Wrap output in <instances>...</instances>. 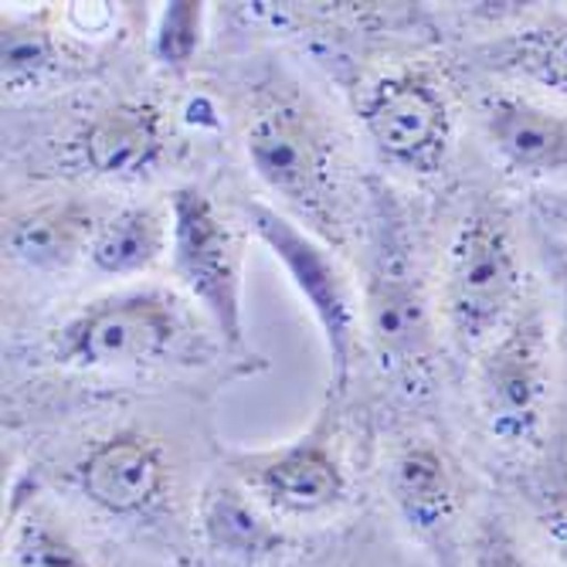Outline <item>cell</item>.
Here are the masks:
<instances>
[{"mask_svg": "<svg viewBox=\"0 0 567 567\" xmlns=\"http://www.w3.org/2000/svg\"><path fill=\"white\" fill-rule=\"evenodd\" d=\"M251 174L292 215L340 235V140L330 120L299 92H266L245 126Z\"/></svg>", "mask_w": 567, "mask_h": 567, "instance_id": "cell-1", "label": "cell"}, {"mask_svg": "<svg viewBox=\"0 0 567 567\" xmlns=\"http://www.w3.org/2000/svg\"><path fill=\"white\" fill-rule=\"evenodd\" d=\"M560 381V360L554 320L544 306L527 296L513 317L476 360V404L486 435L509 452H540L550 432L554 384Z\"/></svg>", "mask_w": 567, "mask_h": 567, "instance_id": "cell-2", "label": "cell"}, {"mask_svg": "<svg viewBox=\"0 0 567 567\" xmlns=\"http://www.w3.org/2000/svg\"><path fill=\"white\" fill-rule=\"evenodd\" d=\"M364 330L388 374H419L432 357V313L415 262V238L394 190L371 181Z\"/></svg>", "mask_w": 567, "mask_h": 567, "instance_id": "cell-3", "label": "cell"}, {"mask_svg": "<svg viewBox=\"0 0 567 567\" xmlns=\"http://www.w3.org/2000/svg\"><path fill=\"white\" fill-rule=\"evenodd\" d=\"M527 302L524 262L503 204L480 200L462 215L442 272V313L452 340L483 350Z\"/></svg>", "mask_w": 567, "mask_h": 567, "instance_id": "cell-4", "label": "cell"}, {"mask_svg": "<svg viewBox=\"0 0 567 567\" xmlns=\"http://www.w3.org/2000/svg\"><path fill=\"white\" fill-rule=\"evenodd\" d=\"M187 309L164 286H133L85 302L48 337V353L72 371H143L187 343Z\"/></svg>", "mask_w": 567, "mask_h": 567, "instance_id": "cell-5", "label": "cell"}, {"mask_svg": "<svg viewBox=\"0 0 567 567\" xmlns=\"http://www.w3.org/2000/svg\"><path fill=\"white\" fill-rule=\"evenodd\" d=\"M245 218L251 235L269 248L289 286L309 309V317H313L330 357V394H343L360 350V327H364V306L357 302L347 272L313 231L282 215L279 208L251 200L245 204Z\"/></svg>", "mask_w": 567, "mask_h": 567, "instance_id": "cell-6", "label": "cell"}, {"mask_svg": "<svg viewBox=\"0 0 567 567\" xmlns=\"http://www.w3.org/2000/svg\"><path fill=\"white\" fill-rule=\"evenodd\" d=\"M171 269L235 357H248L241 248L218 204L197 184H181L167 204Z\"/></svg>", "mask_w": 567, "mask_h": 567, "instance_id": "cell-7", "label": "cell"}, {"mask_svg": "<svg viewBox=\"0 0 567 567\" xmlns=\"http://www.w3.org/2000/svg\"><path fill=\"white\" fill-rule=\"evenodd\" d=\"M235 476L276 517L320 520L350 496V476L340 458L330 408L302 435L269 449H231L225 455Z\"/></svg>", "mask_w": 567, "mask_h": 567, "instance_id": "cell-8", "label": "cell"}, {"mask_svg": "<svg viewBox=\"0 0 567 567\" xmlns=\"http://www.w3.org/2000/svg\"><path fill=\"white\" fill-rule=\"evenodd\" d=\"M378 157L398 171L435 177L452 153L455 123L449 99L429 72L398 69L371 82L357 106Z\"/></svg>", "mask_w": 567, "mask_h": 567, "instance_id": "cell-9", "label": "cell"}, {"mask_svg": "<svg viewBox=\"0 0 567 567\" xmlns=\"http://www.w3.org/2000/svg\"><path fill=\"white\" fill-rule=\"evenodd\" d=\"M85 503L113 520H143L164 506L171 489V462L157 439L116 432L95 442L72 470Z\"/></svg>", "mask_w": 567, "mask_h": 567, "instance_id": "cell-10", "label": "cell"}, {"mask_svg": "<svg viewBox=\"0 0 567 567\" xmlns=\"http://www.w3.org/2000/svg\"><path fill=\"white\" fill-rule=\"evenodd\" d=\"M171 150L167 116L153 102L123 99L99 110L79 133L82 164L106 181L136 184L153 177Z\"/></svg>", "mask_w": 567, "mask_h": 567, "instance_id": "cell-11", "label": "cell"}, {"mask_svg": "<svg viewBox=\"0 0 567 567\" xmlns=\"http://www.w3.org/2000/svg\"><path fill=\"white\" fill-rule=\"evenodd\" d=\"M480 123L496 157L524 177L567 174V116L520 92H489Z\"/></svg>", "mask_w": 567, "mask_h": 567, "instance_id": "cell-12", "label": "cell"}, {"mask_svg": "<svg viewBox=\"0 0 567 567\" xmlns=\"http://www.w3.org/2000/svg\"><path fill=\"white\" fill-rule=\"evenodd\" d=\"M106 215V208L85 197L44 200L18 212L4 225V248L18 266L41 276H59L89 259Z\"/></svg>", "mask_w": 567, "mask_h": 567, "instance_id": "cell-13", "label": "cell"}, {"mask_svg": "<svg viewBox=\"0 0 567 567\" xmlns=\"http://www.w3.org/2000/svg\"><path fill=\"white\" fill-rule=\"evenodd\" d=\"M388 493L398 517L422 540H442L458 520V476L449 455L432 442H408L391 458Z\"/></svg>", "mask_w": 567, "mask_h": 567, "instance_id": "cell-14", "label": "cell"}, {"mask_svg": "<svg viewBox=\"0 0 567 567\" xmlns=\"http://www.w3.org/2000/svg\"><path fill=\"white\" fill-rule=\"evenodd\" d=\"M197 530L212 554L228 560H262L272 557L286 534L276 527V513H269L235 476H215L197 503Z\"/></svg>", "mask_w": 567, "mask_h": 567, "instance_id": "cell-15", "label": "cell"}, {"mask_svg": "<svg viewBox=\"0 0 567 567\" xmlns=\"http://www.w3.org/2000/svg\"><path fill=\"white\" fill-rule=\"evenodd\" d=\"M480 65L567 102V14H550L483 44Z\"/></svg>", "mask_w": 567, "mask_h": 567, "instance_id": "cell-16", "label": "cell"}, {"mask_svg": "<svg viewBox=\"0 0 567 567\" xmlns=\"http://www.w3.org/2000/svg\"><path fill=\"white\" fill-rule=\"evenodd\" d=\"M171 255V215L153 204H123L102 221L89 262L99 276L110 279H133Z\"/></svg>", "mask_w": 567, "mask_h": 567, "instance_id": "cell-17", "label": "cell"}, {"mask_svg": "<svg viewBox=\"0 0 567 567\" xmlns=\"http://www.w3.org/2000/svg\"><path fill=\"white\" fill-rule=\"evenodd\" d=\"M527 503L544 544L557 564L567 567V432L550 435L537 452V466L527 480Z\"/></svg>", "mask_w": 567, "mask_h": 567, "instance_id": "cell-18", "label": "cell"}, {"mask_svg": "<svg viewBox=\"0 0 567 567\" xmlns=\"http://www.w3.org/2000/svg\"><path fill=\"white\" fill-rule=\"evenodd\" d=\"M59 62V41L41 18H8L0 34V69L8 92L34 89Z\"/></svg>", "mask_w": 567, "mask_h": 567, "instance_id": "cell-19", "label": "cell"}, {"mask_svg": "<svg viewBox=\"0 0 567 567\" xmlns=\"http://www.w3.org/2000/svg\"><path fill=\"white\" fill-rule=\"evenodd\" d=\"M208 31V8L194 0H171L150 31V59L167 72H184L197 59Z\"/></svg>", "mask_w": 567, "mask_h": 567, "instance_id": "cell-20", "label": "cell"}, {"mask_svg": "<svg viewBox=\"0 0 567 567\" xmlns=\"http://www.w3.org/2000/svg\"><path fill=\"white\" fill-rule=\"evenodd\" d=\"M11 567H92L85 550L44 513H28L11 534Z\"/></svg>", "mask_w": 567, "mask_h": 567, "instance_id": "cell-21", "label": "cell"}, {"mask_svg": "<svg viewBox=\"0 0 567 567\" xmlns=\"http://www.w3.org/2000/svg\"><path fill=\"white\" fill-rule=\"evenodd\" d=\"M540 255L554 286V340H557V360H560V391L567 401V238L540 228Z\"/></svg>", "mask_w": 567, "mask_h": 567, "instance_id": "cell-22", "label": "cell"}, {"mask_svg": "<svg viewBox=\"0 0 567 567\" xmlns=\"http://www.w3.org/2000/svg\"><path fill=\"white\" fill-rule=\"evenodd\" d=\"M473 567H534L517 534L499 517H486L473 534Z\"/></svg>", "mask_w": 567, "mask_h": 567, "instance_id": "cell-23", "label": "cell"}, {"mask_svg": "<svg viewBox=\"0 0 567 567\" xmlns=\"http://www.w3.org/2000/svg\"><path fill=\"white\" fill-rule=\"evenodd\" d=\"M534 215L537 225L567 238V187H550L534 197Z\"/></svg>", "mask_w": 567, "mask_h": 567, "instance_id": "cell-24", "label": "cell"}]
</instances>
